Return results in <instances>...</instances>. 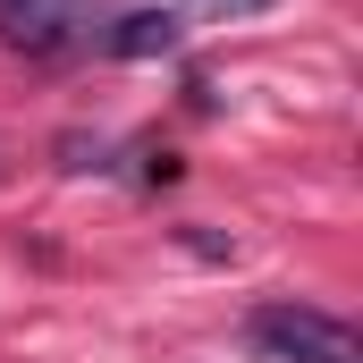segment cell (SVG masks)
I'll return each mask as SVG.
<instances>
[{
  "label": "cell",
  "instance_id": "3957f363",
  "mask_svg": "<svg viewBox=\"0 0 363 363\" xmlns=\"http://www.w3.org/2000/svg\"><path fill=\"white\" fill-rule=\"evenodd\" d=\"M178 34H186L178 9H127V17L101 34V51H110V60H161V51H178Z\"/></svg>",
  "mask_w": 363,
  "mask_h": 363
},
{
  "label": "cell",
  "instance_id": "277c9868",
  "mask_svg": "<svg viewBox=\"0 0 363 363\" xmlns=\"http://www.w3.org/2000/svg\"><path fill=\"white\" fill-rule=\"evenodd\" d=\"M211 9H228V17H254V9H271V0H211Z\"/></svg>",
  "mask_w": 363,
  "mask_h": 363
},
{
  "label": "cell",
  "instance_id": "6da1fadb",
  "mask_svg": "<svg viewBox=\"0 0 363 363\" xmlns=\"http://www.w3.org/2000/svg\"><path fill=\"white\" fill-rule=\"evenodd\" d=\"M254 347H271L279 363H363V338L338 313H313V304H262Z\"/></svg>",
  "mask_w": 363,
  "mask_h": 363
},
{
  "label": "cell",
  "instance_id": "7a4b0ae2",
  "mask_svg": "<svg viewBox=\"0 0 363 363\" xmlns=\"http://www.w3.org/2000/svg\"><path fill=\"white\" fill-rule=\"evenodd\" d=\"M77 9L85 0H0V34L17 43V51H68L77 43Z\"/></svg>",
  "mask_w": 363,
  "mask_h": 363
}]
</instances>
